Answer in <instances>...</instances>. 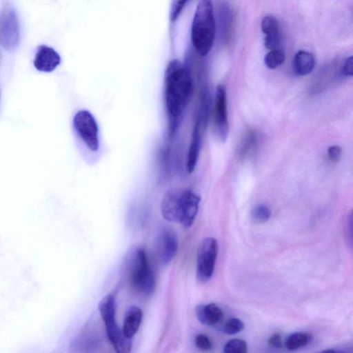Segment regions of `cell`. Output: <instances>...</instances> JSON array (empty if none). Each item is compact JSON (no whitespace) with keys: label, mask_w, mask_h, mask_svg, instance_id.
<instances>
[{"label":"cell","mask_w":353,"mask_h":353,"mask_svg":"<svg viewBox=\"0 0 353 353\" xmlns=\"http://www.w3.org/2000/svg\"><path fill=\"white\" fill-rule=\"evenodd\" d=\"M188 0H172L170 9V20L175 21L181 13Z\"/></svg>","instance_id":"603a6c76"},{"label":"cell","mask_w":353,"mask_h":353,"mask_svg":"<svg viewBox=\"0 0 353 353\" xmlns=\"http://www.w3.org/2000/svg\"><path fill=\"white\" fill-rule=\"evenodd\" d=\"M195 312L199 321L208 326L218 324L223 317L222 310L213 303L197 305Z\"/></svg>","instance_id":"4fadbf2b"},{"label":"cell","mask_w":353,"mask_h":353,"mask_svg":"<svg viewBox=\"0 0 353 353\" xmlns=\"http://www.w3.org/2000/svg\"><path fill=\"white\" fill-rule=\"evenodd\" d=\"M200 197L189 189L174 188L168 190L161 203V211L165 219L190 227L197 214Z\"/></svg>","instance_id":"7a4b0ae2"},{"label":"cell","mask_w":353,"mask_h":353,"mask_svg":"<svg viewBox=\"0 0 353 353\" xmlns=\"http://www.w3.org/2000/svg\"><path fill=\"white\" fill-rule=\"evenodd\" d=\"M20 43V26L14 9L4 6L0 12V45L7 50H13Z\"/></svg>","instance_id":"52a82bcc"},{"label":"cell","mask_w":353,"mask_h":353,"mask_svg":"<svg viewBox=\"0 0 353 353\" xmlns=\"http://www.w3.org/2000/svg\"><path fill=\"white\" fill-rule=\"evenodd\" d=\"M194 343L196 347L203 351L209 350L212 347L210 338L204 334H197L194 339Z\"/></svg>","instance_id":"cb8c5ba5"},{"label":"cell","mask_w":353,"mask_h":353,"mask_svg":"<svg viewBox=\"0 0 353 353\" xmlns=\"http://www.w3.org/2000/svg\"><path fill=\"white\" fill-rule=\"evenodd\" d=\"M343 74L347 77H352L353 74L352 57H347L343 65Z\"/></svg>","instance_id":"4316f807"},{"label":"cell","mask_w":353,"mask_h":353,"mask_svg":"<svg viewBox=\"0 0 353 353\" xmlns=\"http://www.w3.org/2000/svg\"><path fill=\"white\" fill-rule=\"evenodd\" d=\"M214 131L217 139L225 142L229 133V123L227 112V100L225 87L219 84L216 87L214 110Z\"/></svg>","instance_id":"9c48e42d"},{"label":"cell","mask_w":353,"mask_h":353,"mask_svg":"<svg viewBox=\"0 0 353 353\" xmlns=\"http://www.w3.org/2000/svg\"><path fill=\"white\" fill-rule=\"evenodd\" d=\"M285 59L283 50L279 49L271 50L265 57L264 63L269 69H275L282 65Z\"/></svg>","instance_id":"d6986e66"},{"label":"cell","mask_w":353,"mask_h":353,"mask_svg":"<svg viewBox=\"0 0 353 353\" xmlns=\"http://www.w3.org/2000/svg\"><path fill=\"white\" fill-rule=\"evenodd\" d=\"M216 23L211 0H201L194 14L191 39L196 52L202 57L211 50L215 37Z\"/></svg>","instance_id":"3957f363"},{"label":"cell","mask_w":353,"mask_h":353,"mask_svg":"<svg viewBox=\"0 0 353 353\" xmlns=\"http://www.w3.org/2000/svg\"><path fill=\"white\" fill-rule=\"evenodd\" d=\"M192 90L189 68L178 59L168 63L164 75V96L168 119L169 134L176 130Z\"/></svg>","instance_id":"6da1fadb"},{"label":"cell","mask_w":353,"mask_h":353,"mask_svg":"<svg viewBox=\"0 0 353 353\" xmlns=\"http://www.w3.org/2000/svg\"><path fill=\"white\" fill-rule=\"evenodd\" d=\"M201 148V119L197 118L192 133L191 143L190 144L188 159L187 170L192 173L196 165Z\"/></svg>","instance_id":"5bb4252c"},{"label":"cell","mask_w":353,"mask_h":353,"mask_svg":"<svg viewBox=\"0 0 353 353\" xmlns=\"http://www.w3.org/2000/svg\"><path fill=\"white\" fill-rule=\"evenodd\" d=\"M261 29L265 35L264 45L267 49H276L279 43V30L276 19L272 15H266L261 21Z\"/></svg>","instance_id":"7c38bea8"},{"label":"cell","mask_w":353,"mask_h":353,"mask_svg":"<svg viewBox=\"0 0 353 353\" xmlns=\"http://www.w3.org/2000/svg\"><path fill=\"white\" fill-rule=\"evenodd\" d=\"M130 279L134 288L143 295H150L155 289V276L147 253L142 248H137L133 253Z\"/></svg>","instance_id":"5b68a950"},{"label":"cell","mask_w":353,"mask_h":353,"mask_svg":"<svg viewBox=\"0 0 353 353\" xmlns=\"http://www.w3.org/2000/svg\"><path fill=\"white\" fill-rule=\"evenodd\" d=\"M327 154L333 162H337L341 156V148L339 145H332L327 149Z\"/></svg>","instance_id":"d4e9b609"},{"label":"cell","mask_w":353,"mask_h":353,"mask_svg":"<svg viewBox=\"0 0 353 353\" xmlns=\"http://www.w3.org/2000/svg\"><path fill=\"white\" fill-rule=\"evenodd\" d=\"M178 249L176 232L170 227H163L157 237V251L161 263L166 265L174 258Z\"/></svg>","instance_id":"30bf717a"},{"label":"cell","mask_w":353,"mask_h":353,"mask_svg":"<svg viewBox=\"0 0 353 353\" xmlns=\"http://www.w3.org/2000/svg\"><path fill=\"white\" fill-rule=\"evenodd\" d=\"M99 310L105 323L108 338L117 352L125 353L131 350L132 340L126 336L116 322L114 297L108 294L99 303Z\"/></svg>","instance_id":"277c9868"},{"label":"cell","mask_w":353,"mask_h":353,"mask_svg":"<svg viewBox=\"0 0 353 353\" xmlns=\"http://www.w3.org/2000/svg\"><path fill=\"white\" fill-rule=\"evenodd\" d=\"M223 352L225 353H245L248 352V345L244 340L232 339L225 344Z\"/></svg>","instance_id":"44dd1931"},{"label":"cell","mask_w":353,"mask_h":353,"mask_svg":"<svg viewBox=\"0 0 353 353\" xmlns=\"http://www.w3.org/2000/svg\"><path fill=\"white\" fill-rule=\"evenodd\" d=\"M74 128L87 145L92 152L99 148L98 125L93 115L88 110H80L73 119Z\"/></svg>","instance_id":"ba28073f"},{"label":"cell","mask_w":353,"mask_h":353,"mask_svg":"<svg viewBox=\"0 0 353 353\" xmlns=\"http://www.w3.org/2000/svg\"><path fill=\"white\" fill-rule=\"evenodd\" d=\"M311 334L303 332H297L291 334L285 341V346L289 350H294L306 346L311 341Z\"/></svg>","instance_id":"ac0fdd59"},{"label":"cell","mask_w":353,"mask_h":353,"mask_svg":"<svg viewBox=\"0 0 353 353\" xmlns=\"http://www.w3.org/2000/svg\"><path fill=\"white\" fill-rule=\"evenodd\" d=\"M271 212L269 208L260 204L255 206L251 212V218L254 223L260 224L266 222L270 217Z\"/></svg>","instance_id":"ffe728a7"},{"label":"cell","mask_w":353,"mask_h":353,"mask_svg":"<svg viewBox=\"0 0 353 353\" xmlns=\"http://www.w3.org/2000/svg\"><path fill=\"white\" fill-rule=\"evenodd\" d=\"M142 317V310L137 306L132 305L126 310L122 328L126 336L132 339L140 327Z\"/></svg>","instance_id":"9a60e30c"},{"label":"cell","mask_w":353,"mask_h":353,"mask_svg":"<svg viewBox=\"0 0 353 353\" xmlns=\"http://www.w3.org/2000/svg\"><path fill=\"white\" fill-rule=\"evenodd\" d=\"M244 328L243 322L237 318L228 319L223 327V331L227 334H234Z\"/></svg>","instance_id":"7402d4cb"},{"label":"cell","mask_w":353,"mask_h":353,"mask_svg":"<svg viewBox=\"0 0 353 353\" xmlns=\"http://www.w3.org/2000/svg\"><path fill=\"white\" fill-rule=\"evenodd\" d=\"M315 66V58L311 52L300 50L294 56L293 70L298 76L310 74Z\"/></svg>","instance_id":"2e32d148"},{"label":"cell","mask_w":353,"mask_h":353,"mask_svg":"<svg viewBox=\"0 0 353 353\" xmlns=\"http://www.w3.org/2000/svg\"><path fill=\"white\" fill-rule=\"evenodd\" d=\"M218 254V243L208 237L200 243L196 257V279L200 283H207L212 277Z\"/></svg>","instance_id":"8992f818"},{"label":"cell","mask_w":353,"mask_h":353,"mask_svg":"<svg viewBox=\"0 0 353 353\" xmlns=\"http://www.w3.org/2000/svg\"><path fill=\"white\" fill-rule=\"evenodd\" d=\"M232 17L231 10L227 2H221L218 8V22L219 34L221 39L226 41L230 35Z\"/></svg>","instance_id":"e0dca14e"},{"label":"cell","mask_w":353,"mask_h":353,"mask_svg":"<svg viewBox=\"0 0 353 353\" xmlns=\"http://www.w3.org/2000/svg\"><path fill=\"white\" fill-rule=\"evenodd\" d=\"M268 344L272 348H280L282 346V339L279 333L272 335L268 340Z\"/></svg>","instance_id":"484cf974"},{"label":"cell","mask_w":353,"mask_h":353,"mask_svg":"<svg viewBox=\"0 0 353 353\" xmlns=\"http://www.w3.org/2000/svg\"><path fill=\"white\" fill-rule=\"evenodd\" d=\"M59 54L52 48L41 45L37 48L34 59V66L41 72H50L61 63Z\"/></svg>","instance_id":"8fae6325"}]
</instances>
